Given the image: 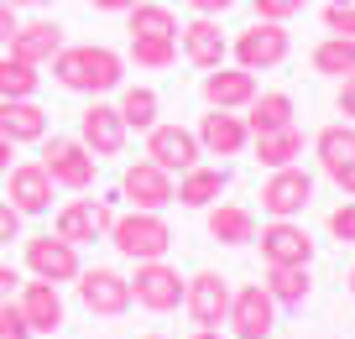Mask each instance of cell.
Wrapping results in <instances>:
<instances>
[{
    "label": "cell",
    "instance_id": "8d00e7d4",
    "mask_svg": "<svg viewBox=\"0 0 355 339\" xmlns=\"http://www.w3.org/2000/svg\"><path fill=\"white\" fill-rule=\"evenodd\" d=\"M329 235H334V241H345V245H355V198L329 214Z\"/></svg>",
    "mask_w": 355,
    "mask_h": 339
},
{
    "label": "cell",
    "instance_id": "4fadbf2b",
    "mask_svg": "<svg viewBox=\"0 0 355 339\" xmlns=\"http://www.w3.org/2000/svg\"><path fill=\"white\" fill-rule=\"evenodd\" d=\"M78 141L94 157H121L125 152V121L121 110L105 105V99H89V110L78 115Z\"/></svg>",
    "mask_w": 355,
    "mask_h": 339
},
{
    "label": "cell",
    "instance_id": "7a4b0ae2",
    "mask_svg": "<svg viewBox=\"0 0 355 339\" xmlns=\"http://www.w3.org/2000/svg\"><path fill=\"white\" fill-rule=\"evenodd\" d=\"M110 245L125 261H157V256L173 251V225H167L157 209H131V214H115Z\"/></svg>",
    "mask_w": 355,
    "mask_h": 339
},
{
    "label": "cell",
    "instance_id": "d4e9b609",
    "mask_svg": "<svg viewBox=\"0 0 355 339\" xmlns=\"http://www.w3.org/2000/svg\"><path fill=\"white\" fill-rule=\"evenodd\" d=\"M256 162L261 167H293L303 157V131L298 125H277V131H256Z\"/></svg>",
    "mask_w": 355,
    "mask_h": 339
},
{
    "label": "cell",
    "instance_id": "8fae6325",
    "mask_svg": "<svg viewBox=\"0 0 355 339\" xmlns=\"http://www.w3.org/2000/svg\"><path fill=\"white\" fill-rule=\"evenodd\" d=\"M256 245H261L266 266H309L313 261V241H309V230H303L298 219H272V225L256 235Z\"/></svg>",
    "mask_w": 355,
    "mask_h": 339
},
{
    "label": "cell",
    "instance_id": "7bdbcfd3",
    "mask_svg": "<svg viewBox=\"0 0 355 339\" xmlns=\"http://www.w3.org/2000/svg\"><path fill=\"white\" fill-rule=\"evenodd\" d=\"M16 282H21V277H16V266H0V297H11Z\"/></svg>",
    "mask_w": 355,
    "mask_h": 339
},
{
    "label": "cell",
    "instance_id": "1f68e13d",
    "mask_svg": "<svg viewBox=\"0 0 355 339\" xmlns=\"http://www.w3.org/2000/svg\"><path fill=\"white\" fill-rule=\"evenodd\" d=\"M313 73H329V78L355 73V37H324L313 47Z\"/></svg>",
    "mask_w": 355,
    "mask_h": 339
},
{
    "label": "cell",
    "instance_id": "cb8c5ba5",
    "mask_svg": "<svg viewBox=\"0 0 355 339\" xmlns=\"http://www.w3.org/2000/svg\"><path fill=\"white\" fill-rule=\"evenodd\" d=\"M58 235H63V241H73V245L100 241V235H105V225H100V198H73V204H63V209H58Z\"/></svg>",
    "mask_w": 355,
    "mask_h": 339
},
{
    "label": "cell",
    "instance_id": "f907efd6",
    "mask_svg": "<svg viewBox=\"0 0 355 339\" xmlns=\"http://www.w3.org/2000/svg\"><path fill=\"white\" fill-rule=\"evenodd\" d=\"M146 339H162V334H146Z\"/></svg>",
    "mask_w": 355,
    "mask_h": 339
},
{
    "label": "cell",
    "instance_id": "d6986e66",
    "mask_svg": "<svg viewBox=\"0 0 355 339\" xmlns=\"http://www.w3.org/2000/svg\"><path fill=\"white\" fill-rule=\"evenodd\" d=\"M21 313L32 324V334H58L63 329V297H58V282L47 277H32L21 287Z\"/></svg>",
    "mask_w": 355,
    "mask_h": 339
},
{
    "label": "cell",
    "instance_id": "f546056e",
    "mask_svg": "<svg viewBox=\"0 0 355 339\" xmlns=\"http://www.w3.org/2000/svg\"><path fill=\"white\" fill-rule=\"evenodd\" d=\"M37 84H42L37 63H21L16 53L0 58V99H37Z\"/></svg>",
    "mask_w": 355,
    "mask_h": 339
},
{
    "label": "cell",
    "instance_id": "5b68a950",
    "mask_svg": "<svg viewBox=\"0 0 355 339\" xmlns=\"http://www.w3.org/2000/svg\"><path fill=\"white\" fill-rule=\"evenodd\" d=\"M183 287H189V277H178V266H167L162 256L157 261H136L131 303H141L146 313H173L183 303Z\"/></svg>",
    "mask_w": 355,
    "mask_h": 339
},
{
    "label": "cell",
    "instance_id": "d6a6232c",
    "mask_svg": "<svg viewBox=\"0 0 355 339\" xmlns=\"http://www.w3.org/2000/svg\"><path fill=\"white\" fill-rule=\"evenodd\" d=\"M136 68H173L178 63V37H131Z\"/></svg>",
    "mask_w": 355,
    "mask_h": 339
},
{
    "label": "cell",
    "instance_id": "44dd1931",
    "mask_svg": "<svg viewBox=\"0 0 355 339\" xmlns=\"http://www.w3.org/2000/svg\"><path fill=\"white\" fill-rule=\"evenodd\" d=\"M0 136L11 146L42 141L47 136V110L37 105V99H0Z\"/></svg>",
    "mask_w": 355,
    "mask_h": 339
},
{
    "label": "cell",
    "instance_id": "74e56055",
    "mask_svg": "<svg viewBox=\"0 0 355 339\" xmlns=\"http://www.w3.org/2000/svg\"><path fill=\"white\" fill-rule=\"evenodd\" d=\"M21 241V214L11 209V198H0V245Z\"/></svg>",
    "mask_w": 355,
    "mask_h": 339
},
{
    "label": "cell",
    "instance_id": "7c38bea8",
    "mask_svg": "<svg viewBox=\"0 0 355 339\" xmlns=\"http://www.w3.org/2000/svg\"><path fill=\"white\" fill-rule=\"evenodd\" d=\"M26 272L47 277V282H73L84 266H78V245L63 235H32L26 241Z\"/></svg>",
    "mask_w": 355,
    "mask_h": 339
},
{
    "label": "cell",
    "instance_id": "e575fe53",
    "mask_svg": "<svg viewBox=\"0 0 355 339\" xmlns=\"http://www.w3.org/2000/svg\"><path fill=\"white\" fill-rule=\"evenodd\" d=\"M32 334V324H26L21 303H11V297H0V339H26Z\"/></svg>",
    "mask_w": 355,
    "mask_h": 339
},
{
    "label": "cell",
    "instance_id": "484cf974",
    "mask_svg": "<svg viewBox=\"0 0 355 339\" xmlns=\"http://www.w3.org/2000/svg\"><path fill=\"white\" fill-rule=\"evenodd\" d=\"M266 293H272V303L277 308H303L309 303V293H313V277H309V266H266Z\"/></svg>",
    "mask_w": 355,
    "mask_h": 339
},
{
    "label": "cell",
    "instance_id": "277c9868",
    "mask_svg": "<svg viewBox=\"0 0 355 339\" xmlns=\"http://www.w3.org/2000/svg\"><path fill=\"white\" fill-rule=\"evenodd\" d=\"M230 53H235V63H241V68H251V73L288 63V53H293L288 21H256V26H245V32L230 42Z\"/></svg>",
    "mask_w": 355,
    "mask_h": 339
},
{
    "label": "cell",
    "instance_id": "30bf717a",
    "mask_svg": "<svg viewBox=\"0 0 355 339\" xmlns=\"http://www.w3.org/2000/svg\"><path fill=\"white\" fill-rule=\"evenodd\" d=\"M121 193L131 198L136 209H157V214H162L167 204H178V177L167 173V167H157L152 157H146V162L125 167V177H121Z\"/></svg>",
    "mask_w": 355,
    "mask_h": 339
},
{
    "label": "cell",
    "instance_id": "4316f807",
    "mask_svg": "<svg viewBox=\"0 0 355 339\" xmlns=\"http://www.w3.org/2000/svg\"><path fill=\"white\" fill-rule=\"evenodd\" d=\"M115 110H121V121H125V131H152L157 125V89H146V84H121V99H115Z\"/></svg>",
    "mask_w": 355,
    "mask_h": 339
},
{
    "label": "cell",
    "instance_id": "e0dca14e",
    "mask_svg": "<svg viewBox=\"0 0 355 339\" xmlns=\"http://www.w3.org/2000/svg\"><path fill=\"white\" fill-rule=\"evenodd\" d=\"M183 32V58H189L193 68H220L225 58H230V37L220 32V16H193L189 26H178Z\"/></svg>",
    "mask_w": 355,
    "mask_h": 339
},
{
    "label": "cell",
    "instance_id": "ee69618b",
    "mask_svg": "<svg viewBox=\"0 0 355 339\" xmlns=\"http://www.w3.org/2000/svg\"><path fill=\"white\" fill-rule=\"evenodd\" d=\"M89 6H94V11H131V6H136V0H89Z\"/></svg>",
    "mask_w": 355,
    "mask_h": 339
},
{
    "label": "cell",
    "instance_id": "b9f144b4",
    "mask_svg": "<svg viewBox=\"0 0 355 339\" xmlns=\"http://www.w3.org/2000/svg\"><path fill=\"white\" fill-rule=\"evenodd\" d=\"M16 26H21V21H16V6H6V0H0V47L11 42V32H16Z\"/></svg>",
    "mask_w": 355,
    "mask_h": 339
},
{
    "label": "cell",
    "instance_id": "60d3db41",
    "mask_svg": "<svg viewBox=\"0 0 355 339\" xmlns=\"http://www.w3.org/2000/svg\"><path fill=\"white\" fill-rule=\"evenodd\" d=\"M189 11L193 16H225V11H235V0H189Z\"/></svg>",
    "mask_w": 355,
    "mask_h": 339
},
{
    "label": "cell",
    "instance_id": "5bb4252c",
    "mask_svg": "<svg viewBox=\"0 0 355 339\" xmlns=\"http://www.w3.org/2000/svg\"><path fill=\"white\" fill-rule=\"evenodd\" d=\"M146 157H152L157 167H167V173H189L204 157V146H199V136H193L189 125H162L157 121L152 131H146Z\"/></svg>",
    "mask_w": 355,
    "mask_h": 339
},
{
    "label": "cell",
    "instance_id": "83f0119b",
    "mask_svg": "<svg viewBox=\"0 0 355 339\" xmlns=\"http://www.w3.org/2000/svg\"><path fill=\"white\" fill-rule=\"evenodd\" d=\"M313 152H319V167H324V173H329V167H340V162H355V125H350V121L324 125V131L313 136Z\"/></svg>",
    "mask_w": 355,
    "mask_h": 339
},
{
    "label": "cell",
    "instance_id": "9a60e30c",
    "mask_svg": "<svg viewBox=\"0 0 355 339\" xmlns=\"http://www.w3.org/2000/svg\"><path fill=\"white\" fill-rule=\"evenodd\" d=\"M261 94V89H256V73L251 68H209V73H204V105L209 110H245L251 105V99Z\"/></svg>",
    "mask_w": 355,
    "mask_h": 339
},
{
    "label": "cell",
    "instance_id": "ac0fdd59",
    "mask_svg": "<svg viewBox=\"0 0 355 339\" xmlns=\"http://www.w3.org/2000/svg\"><path fill=\"white\" fill-rule=\"evenodd\" d=\"M193 136H199V146L209 157H241L245 146H251V131H245V121L235 115V110H214V115H204Z\"/></svg>",
    "mask_w": 355,
    "mask_h": 339
},
{
    "label": "cell",
    "instance_id": "7dc6e473",
    "mask_svg": "<svg viewBox=\"0 0 355 339\" xmlns=\"http://www.w3.org/2000/svg\"><path fill=\"white\" fill-rule=\"evenodd\" d=\"M350 297H355V266H350Z\"/></svg>",
    "mask_w": 355,
    "mask_h": 339
},
{
    "label": "cell",
    "instance_id": "681fc988",
    "mask_svg": "<svg viewBox=\"0 0 355 339\" xmlns=\"http://www.w3.org/2000/svg\"><path fill=\"white\" fill-rule=\"evenodd\" d=\"M32 6H53V0H32Z\"/></svg>",
    "mask_w": 355,
    "mask_h": 339
},
{
    "label": "cell",
    "instance_id": "f1b7e54d",
    "mask_svg": "<svg viewBox=\"0 0 355 339\" xmlns=\"http://www.w3.org/2000/svg\"><path fill=\"white\" fill-rule=\"evenodd\" d=\"M251 115H245V131H277V125H293V99L282 94V89H272V94H256L251 105Z\"/></svg>",
    "mask_w": 355,
    "mask_h": 339
},
{
    "label": "cell",
    "instance_id": "f35d334b",
    "mask_svg": "<svg viewBox=\"0 0 355 339\" xmlns=\"http://www.w3.org/2000/svg\"><path fill=\"white\" fill-rule=\"evenodd\" d=\"M329 177H334V188H340L345 198H355V162H340V167H329Z\"/></svg>",
    "mask_w": 355,
    "mask_h": 339
},
{
    "label": "cell",
    "instance_id": "ffe728a7",
    "mask_svg": "<svg viewBox=\"0 0 355 339\" xmlns=\"http://www.w3.org/2000/svg\"><path fill=\"white\" fill-rule=\"evenodd\" d=\"M6 47H11L21 63H37V68H42V63H53L58 47H63V26H58V21H21Z\"/></svg>",
    "mask_w": 355,
    "mask_h": 339
},
{
    "label": "cell",
    "instance_id": "bcb514c9",
    "mask_svg": "<svg viewBox=\"0 0 355 339\" xmlns=\"http://www.w3.org/2000/svg\"><path fill=\"white\" fill-rule=\"evenodd\" d=\"M193 339H220V329H199V334H193Z\"/></svg>",
    "mask_w": 355,
    "mask_h": 339
},
{
    "label": "cell",
    "instance_id": "d590c367",
    "mask_svg": "<svg viewBox=\"0 0 355 339\" xmlns=\"http://www.w3.org/2000/svg\"><path fill=\"white\" fill-rule=\"evenodd\" d=\"M251 6H256V21H293L309 0H251Z\"/></svg>",
    "mask_w": 355,
    "mask_h": 339
},
{
    "label": "cell",
    "instance_id": "f6af8a7d",
    "mask_svg": "<svg viewBox=\"0 0 355 339\" xmlns=\"http://www.w3.org/2000/svg\"><path fill=\"white\" fill-rule=\"evenodd\" d=\"M11 173V141H6V136H0V177Z\"/></svg>",
    "mask_w": 355,
    "mask_h": 339
},
{
    "label": "cell",
    "instance_id": "9c48e42d",
    "mask_svg": "<svg viewBox=\"0 0 355 339\" xmlns=\"http://www.w3.org/2000/svg\"><path fill=\"white\" fill-rule=\"evenodd\" d=\"M73 282H78V303H84L89 313L121 318L125 308H131V282H125L121 272H110V266H89V272H78Z\"/></svg>",
    "mask_w": 355,
    "mask_h": 339
},
{
    "label": "cell",
    "instance_id": "52a82bcc",
    "mask_svg": "<svg viewBox=\"0 0 355 339\" xmlns=\"http://www.w3.org/2000/svg\"><path fill=\"white\" fill-rule=\"evenodd\" d=\"M309 198H313V177L303 173L298 162L293 167H272V177L261 183V209L272 219H298L303 209H309Z\"/></svg>",
    "mask_w": 355,
    "mask_h": 339
},
{
    "label": "cell",
    "instance_id": "603a6c76",
    "mask_svg": "<svg viewBox=\"0 0 355 339\" xmlns=\"http://www.w3.org/2000/svg\"><path fill=\"white\" fill-rule=\"evenodd\" d=\"M209 235L220 245H251L256 241V214L245 204H209Z\"/></svg>",
    "mask_w": 355,
    "mask_h": 339
},
{
    "label": "cell",
    "instance_id": "6da1fadb",
    "mask_svg": "<svg viewBox=\"0 0 355 339\" xmlns=\"http://www.w3.org/2000/svg\"><path fill=\"white\" fill-rule=\"evenodd\" d=\"M53 78L63 89H73V94L100 99V94H110V89L125 84V58L115 53V47H100V42H89V47H58Z\"/></svg>",
    "mask_w": 355,
    "mask_h": 339
},
{
    "label": "cell",
    "instance_id": "ba28073f",
    "mask_svg": "<svg viewBox=\"0 0 355 339\" xmlns=\"http://www.w3.org/2000/svg\"><path fill=\"white\" fill-rule=\"evenodd\" d=\"M230 277H220V272H199V277H189V287H183V308H189V318L199 329H220L225 318H230Z\"/></svg>",
    "mask_w": 355,
    "mask_h": 339
},
{
    "label": "cell",
    "instance_id": "7402d4cb",
    "mask_svg": "<svg viewBox=\"0 0 355 339\" xmlns=\"http://www.w3.org/2000/svg\"><path fill=\"white\" fill-rule=\"evenodd\" d=\"M225 188H230V173H225V167H204V162H193L189 173H178V204H189V209H209V204H220Z\"/></svg>",
    "mask_w": 355,
    "mask_h": 339
},
{
    "label": "cell",
    "instance_id": "c3c4849f",
    "mask_svg": "<svg viewBox=\"0 0 355 339\" xmlns=\"http://www.w3.org/2000/svg\"><path fill=\"white\" fill-rule=\"evenodd\" d=\"M6 6H32V0H6Z\"/></svg>",
    "mask_w": 355,
    "mask_h": 339
},
{
    "label": "cell",
    "instance_id": "4dcf8cb0",
    "mask_svg": "<svg viewBox=\"0 0 355 339\" xmlns=\"http://www.w3.org/2000/svg\"><path fill=\"white\" fill-rule=\"evenodd\" d=\"M125 21H131V37H178V16L157 0H136Z\"/></svg>",
    "mask_w": 355,
    "mask_h": 339
},
{
    "label": "cell",
    "instance_id": "ab89813d",
    "mask_svg": "<svg viewBox=\"0 0 355 339\" xmlns=\"http://www.w3.org/2000/svg\"><path fill=\"white\" fill-rule=\"evenodd\" d=\"M334 105H340V115H345V121H355V73H345L340 99H334Z\"/></svg>",
    "mask_w": 355,
    "mask_h": 339
},
{
    "label": "cell",
    "instance_id": "8992f818",
    "mask_svg": "<svg viewBox=\"0 0 355 339\" xmlns=\"http://www.w3.org/2000/svg\"><path fill=\"white\" fill-rule=\"evenodd\" d=\"M225 324L235 329V339H266L277 329V303H272V293L261 282H245L230 293V318Z\"/></svg>",
    "mask_w": 355,
    "mask_h": 339
},
{
    "label": "cell",
    "instance_id": "836d02e7",
    "mask_svg": "<svg viewBox=\"0 0 355 339\" xmlns=\"http://www.w3.org/2000/svg\"><path fill=\"white\" fill-rule=\"evenodd\" d=\"M324 26L334 37H355V0H329L324 6Z\"/></svg>",
    "mask_w": 355,
    "mask_h": 339
},
{
    "label": "cell",
    "instance_id": "3957f363",
    "mask_svg": "<svg viewBox=\"0 0 355 339\" xmlns=\"http://www.w3.org/2000/svg\"><path fill=\"white\" fill-rule=\"evenodd\" d=\"M42 167H47V177H53L58 188L84 193V188L94 183V173H100V157L89 152L78 136H53V141L42 146Z\"/></svg>",
    "mask_w": 355,
    "mask_h": 339
},
{
    "label": "cell",
    "instance_id": "2e32d148",
    "mask_svg": "<svg viewBox=\"0 0 355 339\" xmlns=\"http://www.w3.org/2000/svg\"><path fill=\"white\" fill-rule=\"evenodd\" d=\"M6 177H11V193H6V198H11V209H16V214H47V209H53V177H47V167L42 162H16L11 167V173H6Z\"/></svg>",
    "mask_w": 355,
    "mask_h": 339
}]
</instances>
